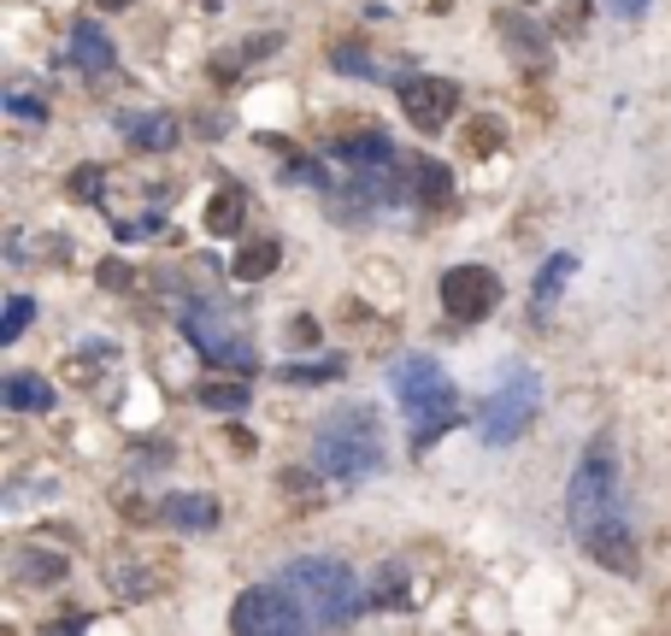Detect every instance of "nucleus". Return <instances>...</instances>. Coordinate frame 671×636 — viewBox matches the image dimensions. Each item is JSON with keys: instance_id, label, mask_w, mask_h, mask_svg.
Here are the masks:
<instances>
[{"instance_id": "11", "label": "nucleus", "mask_w": 671, "mask_h": 636, "mask_svg": "<svg viewBox=\"0 0 671 636\" xmlns=\"http://www.w3.org/2000/svg\"><path fill=\"white\" fill-rule=\"evenodd\" d=\"M407 200L425 213H443L454 200V172L443 166V159H418V166H407Z\"/></svg>"}, {"instance_id": "23", "label": "nucleus", "mask_w": 671, "mask_h": 636, "mask_svg": "<svg viewBox=\"0 0 671 636\" xmlns=\"http://www.w3.org/2000/svg\"><path fill=\"white\" fill-rule=\"evenodd\" d=\"M407 601V566H383L366 589V607H401Z\"/></svg>"}, {"instance_id": "18", "label": "nucleus", "mask_w": 671, "mask_h": 636, "mask_svg": "<svg viewBox=\"0 0 671 636\" xmlns=\"http://www.w3.org/2000/svg\"><path fill=\"white\" fill-rule=\"evenodd\" d=\"M242 224H247V195L236 189V183H224V189L206 200V231H213V236H236Z\"/></svg>"}, {"instance_id": "10", "label": "nucleus", "mask_w": 671, "mask_h": 636, "mask_svg": "<svg viewBox=\"0 0 671 636\" xmlns=\"http://www.w3.org/2000/svg\"><path fill=\"white\" fill-rule=\"evenodd\" d=\"M107 578H113V595L118 601H159L165 589H172V566H159V560H142V554H118V560L107 566Z\"/></svg>"}, {"instance_id": "14", "label": "nucleus", "mask_w": 671, "mask_h": 636, "mask_svg": "<svg viewBox=\"0 0 671 636\" xmlns=\"http://www.w3.org/2000/svg\"><path fill=\"white\" fill-rule=\"evenodd\" d=\"M66 53H71V66H77V71H89V77H107V71L118 66V48L107 42V30H95V25H77Z\"/></svg>"}, {"instance_id": "5", "label": "nucleus", "mask_w": 671, "mask_h": 636, "mask_svg": "<svg viewBox=\"0 0 671 636\" xmlns=\"http://www.w3.org/2000/svg\"><path fill=\"white\" fill-rule=\"evenodd\" d=\"M177 324H183V336H188V348H195L201 360H213L218 372H242V378H254V348H247V336L236 331V313H224L218 301H206V295H195V301H183V313H177Z\"/></svg>"}, {"instance_id": "7", "label": "nucleus", "mask_w": 671, "mask_h": 636, "mask_svg": "<svg viewBox=\"0 0 671 636\" xmlns=\"http://www.w3.org/2000/svg\"><path fill=\"white\" fill-rule=\"evenodd\" d=\"M230 630H242V636H283V630H312V619H307V607L283 584H254V589L236 595V607H230Z\"/></svg>"}, {"instance_id": "13", "label": "nucleus", "mask_w": 671, "mask_h": 636, "mask_svg": "<svg viewBox=\"0 0 671 636\" xmlns=\"http://www.w3.org/2000/svg\"><path fill=\"white\" fill-rule=\"evenodd\" d=\"M177 118L172 112H136V118H124V141H130L136 154H165V148H177Z\"/></svg>"}, {"instance_id": "17", "label": "nucleus", "mask_w": 671, "mask_h": 636, "mask_svg": "<svg viewBox=\"0 0 671 636\" xmlns=\"http://www.w3.org/2000/svg\"><path fill=\"white\" fill-rule=\"evenodd\" d=\"M278 265H283V242L260 236V242H247V248H236V260H230V277H236V283H265Z\"/></svg>"}, {"instance_id": "1", "label": "nucleus", "mask_w": 671, "mask_h": 636, "mask_svg": "<svg viewBox=\"0 0 671 636\" xmlns=\"http://www.w3.org/2000/svg\"><path fill=\"white\" fill-rule=\"evenodd\" d=\"M565 525H572L577 548L590 554L595 566L631 578L636 571V537L631 519H624V496H619V448L613 437H595L583 448V460L565 483Z\"/></svg>"}, {"instance_id": "12", "label": "nucleus", "mask_w": 671, "mask_h": 636, "mask_svg": "<svg viewBox=\"0 0 671 636\" xmlns=\"http://www.w3.org/2000/svg\"><path fill=\"white\" fill-rule=\"evenodd\" d=\"M336 166H348V172H383L395 166V148H389V136H377V130H360V136H342L330 148Z\"/></svg>"}, {"instance_id": "25", "label": "nucleus", "mask_w": 671, "mask_h": 636, "mask_svg": "<svg viewBox=\"0 0 671 636\" xmlns=\"http://www.w3.org/2000/svg\"><path fill=\"white\" fill-rule=\"evenodd\" d=\"M30 319H36V301L30 295H7V319H0V342H18V336H25L30 331Z\"/></svg>"}, {"instance_id": "20", "label": "nucleus", "mask_w": 671, "mask_h": 636, "mask_svg": "<svg viewBox=\"0 0 671 636\" xmlns=\"http://www.w3.org/2000/svg\"><path fill=\"white\" fill-rule=\"evenodd\" d=\"M165 525H177V530H213L218 525V501L213 496H172V501H165Z\"/></svg>"}, {"instance_id": "19", "label": "nucleus", "mask_w": 671, "mask_h": 636, "mask_svg": "<svg viewBox=\"0 0 671 636\" xmlns=\"http://www.w3.org/2000/svg\"><path fill=\"white\" fill-rule=\"evenodd\" d=\"M572 272H577V260L572 254H548L542 260V272H536V290H531V306H536V319H548V306H554V295L572 283Z\"/></svg>"}, {"instance_id": "29", "label": "nucleus", "mask_w": 671, "mask_h": 636, "mask_svg": "<svg viewBox=\"0 0 671 636\" xmlns=\"http://www.w3.org/2000/svg\"><path fill=\"white\" fill-rule=\"evenodd\" d=\"M590 25V0H560V36H583Z\"/></svg>"}, {"instance_id": "24", "label": "nucleus", "mask_w": 671, "mask_h": 636, "mask_svg": "<svg viewBox=\"0 0 671 636\" xmlns=\"http://www.w3.org/2000/svg\"><path fill=\"white\" fill-rule=\"evenodd\" d=\"M330 71H342V77H360V84H371L377 66H371V53L360 42H336L330 48Z\"/></svg>"}, {"instance_id": "27", "label": "nucleus", "mask_w": 671, "mask_h": 636, "mask_svg": "<svg viewBox=\"0 0 671 636\" xmlns=\"http://www.w3.org/2000/svg\"><path fill=\"white\" fill-rule=\"evenodd\" d=\"M283 378L289 383H330V378H342V360H319V365H283Z\"/></svg>"}, {"instance_id": "6", "label": "nucleus", "mask_w": 671, "mask_h": 636, "mask_svg": "<svg viewBox=\"0 0 671 636\" xmlns=\"http://www.w3.org/2000/svg\"><path fill=\"white\" fill-rule=\"evenodd\" d=\"M542 413V378L531 365H507V378L495 383V395L477 407V437L489 448H513Z\"/></svg>"}, {"instance_id": "31", "label": "nucleus", "mask_w": 671, "mask_h": 636, "mask_svg": "<svg viewBox=\"0 0 671 636\" xmlns=\"http://www.w3.org/2000/svg\"><path fill=\"white\" fill-rule=\"evenodd\" d=\"M606 7H613L619 18H642V12H648V0H606Z\"/></svg>"}, {"instance_id": "3", "label": "nucleus", "mask_w": 671, "mask_h": 636, "mask_svg": "<svg viewBox=\"0 0 671 636\" xmlns=\"http://www.w3.org/2000/svg\"><path fill=\"white\" fill-rule=\"evenodd\" d=\"M312 466L330 483H366L383 466V424L371 407H336L330 419H319L312 430Z\"/></svg>"}, {"instance_id": "32", "label": "nucleus", "mask_w": 671, "mask_h": 636, "mask_svg": "<svg viewBox=\"0 0 671 636\" xmlns=\"http://www.w3.org/2000/svg\"><path fill=\"white\" fill-rule=\"evenodd\" d=\"M95 7H100V12H124L130 0H95Z\"/></svg>"}, {"instance_id": "16", "label": "nucleus", "mask_w": 671, "mask_h": 636, "mask_svg": "<svg viewBox=\"0 0 671 636\" xmlns=\"http://www.w3.org/2000/svg\"><path fill=\"white\" fill-rule=\"evenodd\" d=\"M66 571H71L66 554H54V548H41V542L12 548V578H25V584H59Z\"/></svg>"}, {"instance_id": "21", "label": "nucleus", "mask_w": 671, "mask_h": 636, "mask_svg": "<svg viewBox=\"0 0 671 636\" xmlns=\"http://www.w3.org/2000/svg\"><path fill=\"white\" fill-rule=\"evenodd\" d=\"M195 401L201 407H213V413H242L247 407V378L242 372H230V378H206L195 389Z\"/></svg>"}, {"instance_id": "9", "label": "nucleus", "mask_w": 671, "mask_h": 636, "mask_svg": "<svg viewBox=\"0 0 671 636\" xmlns=\"http://www.w3.org/2000/svg\"><path fill=\"white\" fill-rule=\"evenodd\" d=\"M401 112L407 125L418 130H448L454 112H459V89L448 84V77H401Z\"/></svg>"}, {"instance_id": "8", "label": "nucleus", "mask_w": 671, "mask_h": 636, "mask_svg": "<svg viewBox=\"0 0 671 636\" xmlns=\"http://www.w3.org/2000/svg\"><path fill=\"white\" fill-rule=\"evenodd\" d=\"M500 306V277L489 265H448L443 272V313L459 324H484Z\"/></svg>"}, {"instance_id": "28", "label": "nucleus", "mask_w": 671, "mask_h": 636, "mask_svg": "<svg viewBox=\"0 0 671 636\" xmlns=\"http://www.w3.org/2000/svg\"><path fill=\"white\" fill-rule=\"evenodd\" d=\"M71 195H77V200H100V195H107V172H100V166H77Z\"/></svg>"}, {"instance_id": "22", "label": "nucleus", "mask_w": 671, "mask_h": 636, "mask_svg": "<svg viewBox=\"0 0 671 636\" xmlns=\"http://www.w3.org/2000/svg\"><path fill=\"white\" fill-rule=\"evenodd\" d=\"M500 30H507V48L524 59V66H548V48H542L536 42V25H531V18H513V12H500Z\"/></svg>"}, {"instance_id": "2", "label": "nucleus", "mask_w": 671, "mask_h": 636, "mask_svg": "<svg viewBox=\"0 0 671 636\" xmlns=\"http://www.w3.org/2000/svg\"><path fill=\"white\" fill-rule=\"evenodd\" d=\"M278 584L307 607L312 630H342V625L360 619V607H366V589H360V578H353V566L348 560H330V554L289 560L278 571Z\"/></svg>"}, {"instance_id": "26", "label": "nucleus", "mask_w": 671, "mask_h": 636, "mask_svg": "<svg viewBox=\"0 0 671 636\" xmlns=\"http://www.w3.org/2000/svg\"><path fill=\"white\" fill-rule=\"evenodd\" d=\"M0 107H7L18 125H48V100H36L30 89H7V95H0Z\"/></svg>"}, {"instance_id": "15", "label": "nucleus", "mask_w": 671, "mask_h": 636, "mask_svg": "<svg viewBox=\"0 0 671 636\" xmlns=\"http://www.w3.org/2000/svg\"><path fill=\"white\" fill-rule=\"evenodd\" d=\"M0 401H7L12 413H48V407H54V383L41 378V372H7Z\"/></svg>"}, {"instance_id": "4", "label": "nucleus", "mask_w": 671, "mask_h": 636, "mask_svg": "<svg viewBox=\"0 0 671 636\" xmlns=\"http://www.w3.org/2000/svg\"><path fill=\"white\" fill-rule=\"evenodd\" d=\"M389 383H395V401H401V413H407V424H412V454H425V448L443 437V430L459 424V389H454V378H448L436 360L407 354V360L389 372Z\"/></svg>"}, {"instance_id": "30", "label": "nucleus", "mask_w": 671, "mask_h": 636, "mask_svg": "<svg viewBox=\"0 0 671 636\" xmlns=\"http://www.w3.org/2000/svg\"><path fill=\"white\" fill-rule=\"evenodd\" d=\"M100 277H107V283H113V290H130V272H124V265H118V260H107V265H100Z\"/></svg>"}]
</instances>
